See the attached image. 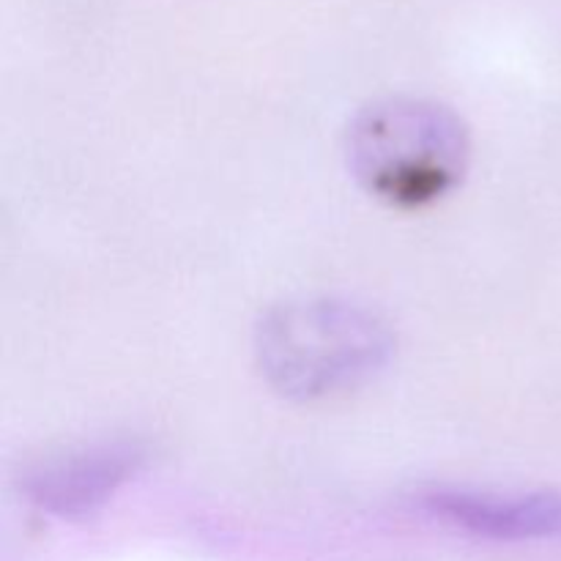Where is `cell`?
I'll use <instances>...</instances> for the list:
<instances>
[{"label": "cell", "instance_id": "3", "mask_svg": "<svg viewBox=\"0 0 561 561\" xmlns=\"http://www.w3.org/2000/svg\"><path fill=\"white\" fill-rule=\"evenodd\" d=\"M142 463L146 453L131 442L69 449L33 466L22 480V493L33 507L55 518H88L135 480Z\"/></svg>", "mask_w": 561, "mask_h": 561}, {"label": "cell", "instance_id": "4", "mask_svg": "<svg viewBox=\"0 0 561 561\" xmlns=\"http://www.w3.org/2000/svg\"><path fill=\"white\" fill-rule=\"evenodd\" d=\"M433 518L485 540H561V496H493L471 491H436L422 499Z\"/></svg>", "mask_w": 561, "mask_h": 561}, {"label": "cell", "instance_id": "2", "mask_svg": "<svg viewBox=\"0 0 561 561\" xmlns=\"http://www.w3.org/2000/svg\"><path fill=\"white\" fill-rule=\"evenodd\" d=\"M345 157L367 195L400 211H416L463 184L471 140L463 118L447 104L392 96L356 115Z\"/></svg>", "mask_w": 561, "mask_h": 561}, {"label": "cell", "instance_id": "1", "mask_svg": "<svg viewBox=\"0 0 561 561\" xmlns=\"http://www.w3.org/2000/svg\"><path fill=\"white\" fill-rule=\"evenodd\" d=\"M392 354L389 323L354 301H283L263 312L255 327L261 376L279 398L294 403L354 392L376 378Z\"/></svg>", "mask_w": 561, "mask_h": 561}]
</instances>
